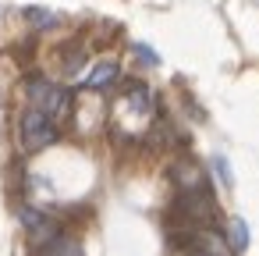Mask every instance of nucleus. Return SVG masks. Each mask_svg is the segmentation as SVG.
<instances>
[{"label":"nucleus","instance_id":"obj_4","mask_svg":"<svg viewBox=\"0 0 259 256\" xmlns=\"http://www.w3.org/2000/svg\"><path fill=\"white\" fill-rule=\"evenodd\" d=\"M117 79H121V64L107 57V61H96V64L89 68V75L82 79V86H85V89H96V93H100V89H110V86H114Z\"/></svg>","mask_w":259,"mask_h":256},{"label":"nucleus","instance_id":"obj_3","mask_svg":"<svg viewBox=\"0 0 259 256\" xmlns=\"http://www.w3.org/2000/svg\"><path fill=\"white\" fill-rule=\"evenodd\" d=\"M121 107H128V111H132L135 118H142V121H153V118H156V96H153V89H149L146 82H132V86L124 89Z\"/></svg>","mask_w":259,"mask_h":256},{"label":"nucleus","instance_id":"obj_10","mask_svg":"<svg viewBox=\"0 0 259 256\" xmlns=\"http://www.w3.org/2000/svg\"><path fill=\"white\" fill-rule=\"evenodd\" d=\"M132 50H135V57H139L146 68H156V64H160V54H156L153 47H146V43H135Z\"/></svg>","mask_w":259,"mask_h":256},{"label":"nucleus","instance_id":"obj_9","mask_svg":"<svg viewBox=\"0 0 259 256\" xmlns=\"http://www.w3.org/2000/svg\"><path fill=\"white\" fill-rule=\"evenodd\" d=\"M82 64H85V50H82V47H71V54H64V64H61V68H64L68 79H75V75L82 71Z\"/></svg>","mask_w":259,"mask_h":256},{"label":"nucleus","instance_id":"obj_1","mask_svg":"<svg viewBox=\"0 0 259 256\" xmlns=\"http://www.w3.org/2000/svg\"><path fill=\"white\" fill-rule=\"evenodd\" d=\"M57 139H61V128H57L54 118H47L36 107H25L22 111V118H18V142H22L25 153H39V150L54 146Z\"/></svg>","mask_w":259,"mask_h":256},{"label":"nucleus","instance_id":"obj_5","mask_svg":"<svg viewBox=\"0 0 259 256\" xmlns=\"http://www.w3.org/2000/svg\"><path fill=\"white\" fill-rule=\"evenodd\" d=\"M39 256H82V242H78V235L57 231V235L39 249Z\"/></svg>","mask_w":259,"mask_h":256},{"label":"nucleus","instance_id":"obj_6","mask_svg":"<svg viewBox=\"0 0 259 256\" xmlns=\"http://www.w3.org/2000/svg\"><path fill=\"white\" fill-rule=\"evenodd\" d=\"M248 242H252V231H248L245 217H231V221H227V245H231L234 252H245Z\"/></svg>","mask_w":259,"mask_h":256},{"label":"nucleus","instance_id":"obj_7","mask_svg":"<svg viewBox=\"0 0 259 256\" xmlns=\"http://www.w3.org/2000/svg\"><path fill=\"white\" fill-rule=\"evenodd\" d=\"M22 15H25V22H29L32 29H50V25H57V15L47 11V8H25Z\"/></svg>","mask_w":259,"mask_h":256},{"label":"nucleus","instance_id":"obj_8","mask_svg":"<svg viewBox=\"0 0 259 256\" xmlns=\"http://www.w3.org/2000/svg\"><path fill=\"white\" fill-rule=\"evenodd\" d=\"M209 171H213V178H217L224 189H231V185H234V174H231L227 157H213V160H209Z\"/></svg>","mask_w":259,"mask_h":256},{"label":"nucleus","instance_id":"obj_2","mask_svg":"<svg viewBox=\"0 0 259 256\" xmlns=\"http://www.w3.org/2000/svg\"><path fill=\"white\" fill-rule=\"evenodd\" d=\"M25 96H29V107L43 111L54 121L64 118V114H71V89H64V86H57L50 79H29Z\"/></svg>","mask_w":259,"mask_h":256}]
</instances>
